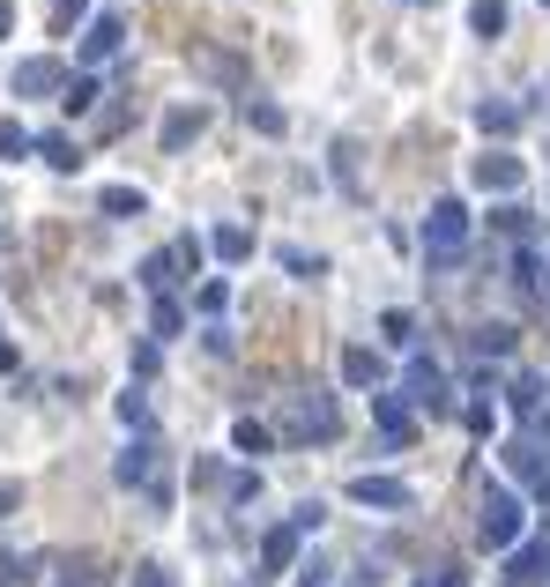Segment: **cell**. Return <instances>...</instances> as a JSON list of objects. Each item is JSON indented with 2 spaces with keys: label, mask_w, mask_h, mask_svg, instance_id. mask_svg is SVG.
I'll return each instance as SVG.
<instances>
[{
  "label": "cell",
  "mask_w": 550,
  "mask_h": 587,
  "mask_svg": "<svg viewBox=\"0 0 550 587\" xmlns=\"http://www.w3.org/2000/svg\"><path fill=\"white\" fill-rule=\"evenodd\" d=\"M30 149H38V157H45V164H52V171H75V164H83V149H75L68 134H38Z\"/></svg>",
  "instance_id": "e0dca14e"
},
{
  "label": "cell",
  "mask_w": 550,
  "mask_h": 587,
  "mask_svg": "<svg viewBox=\"0 0 550 587\" xmlns=\"http://www.w3.org/2000/svg\"><path fill=\"white\" fill-rule=\"evenodd\" d=\"M350 499H357V505H380V513H410L417 491H410L402 476H350Z\"/></svg>",
  "instance_id": "5b68a950"
},
{
  "label": "cell",
  "mask_w": 550,
  "mask_h": 587,
  "mask_svg": "<svg viewBox=\"0 0 550 587\" xmlns=\"http://www.w3.org/2000/svg\"><path fill=\"white\" fill-rule=\"evenodd\" d=\"M171 276H179V253H149V260H142V283H149V291L164 297V283Z\"/></svg>",
  "instance_id": "7402d4cb"
},
{
  "label": "cell",
  "mask_w": 550,
  "mask_h": 587,
  "mask_svg": "<svg viewBox=\"0 0 550 587\" xmlns=\"http://www.w3.org/2000/svg\"><path fill=\"white\" fill-rule=\"evenodd\" d=\"M380 350H342V379H350V387H380Z\"/></svg>",
  "instance_id": "9a60e30c"
},
{
  "label": "cell",
  "mask_w": 550,
  "mask_h": 587,
  "mask_svg": "<svg viewBox=\"0 0 550 587\" xmlns=\"http://www.w3.org/2000/svg\"><path fill=\"white\" fill-rule=\"evenodd\" d=\"M194 305H201V313H223V305H231V283H201V297H194Z\"/></svg>",
  "instance_id": "836d02e7"
},
{
  "label": "cell",
  "mask_w": 550,
  "mask_h": 587,
  "mask_svg": "<svg viewBox=\"0 0 550 587\" xmlns=\"http://www.w3.org/2000/svg\"><path fill=\"white\" fill-rule=\"evenodd\" d=\"M134 587H179V580H171L164 565H134Z\"/></svg>",
  "instance_id": "e575fe53"
},
{
  "label": "cell",
  "mask_w": 550,
  "mask_h": 587,
  "mask_svg": "<svg viewBox=\"0 0 550 587\" xmlns=\"http://www.w3.org/2000/svg\"><path fill=\"white\" fill-rule=\"evenodd\" d=\"M260 565H268V573H291L297 565V528H268V536H260Z\"/></svg>",
  "instance_id": "5bb4252c"
},
{
  "label": "cell",
  "mask_w": 550,
  "mask_h": 587,
  "mask_svg": "<svg viewBox=\"0 0 550 587\" xmlns=\"http://www.w3.org/2000/svg\"><path fill=\"white\" fill-rule=\"evenodd\" d=\"M15 499H23V491H15V484H0V521L15 513Z\"/></svg>",
  "instance_id": "8d00e7d4"
},
{
  "label": "cell",
  "mask_w": 550,
  "mask_h": 587,
  "mask_svg": "<svg viewBox=\"0 0 550 587\" xmlns=\"http://www.w3.org/2000/svg\"><path fill=\"white\" fill-rule=\"evenodd\" d=\"M246 126H260V134H283V112H276L268 97H246Z\"/></svg>",
  "instance_id": "cb8c5ba5"
},
{
  "label": "cell",
  "mask_w": 550,
  "mask_h": 587,
  "mask_svg": "<svg viewBox=\"0 0 550 587\" xmlns=\"http://www.w3.org/2000/svg\"><path fill=\"white\" fill-rule=\"evenodd\" d=\"M112 476H120V484H142L157 505H171V468H164V447H157V439H134L127 454L112 462Z\"/></svg>",
  "instance_id": "3957f363"
},
{
  "label": "cell",
  "mask_w": 550,
  "mask_h": 587,
  "mask_svg": "<svg viewBox=\"0 0 550 587\" xmlns=\"http://www.w3.org/2000/svg\"><path fill=\"white\" fill-rule=\"evenodd\" d=\"M468 179H476L484 194H513V186H521L528 171H521V157H506V149H484V157L468 164Z\"/></svg>",
  "instance_id": "8992f818"
},
{
  "label": "cell",
  "mask_w": 550,
  "mask_h": 587,
  "mask_svg": "<svg viewBox=\"0 0 550 587\" xmlns=\"http://www.w3.org/2000/svg\"><path fill=\"white\" fill-rule=\"evenodd\" d=\"M179 320H186V313H179L171 297H157V313H149V328H157V335H179Z\"/></svg>",
  "instance_id": "f1b7e54d"
},
{
  "label": "cell",
  "mask_w": 550,
  "mask_h": 587,
  "mask_svg": "<svg viewBox=\"0 0 550 587\" xmlns=\"http://www.w3.org/2000/svg\"><path fill=\"white\" fill-rule=\"evenodd\" d=\"M506 468L521 476V484H550V468H543V447H536V439H513V447H506Z\"/></svg>",
  "instance_id": "4fadbf2b"
},
{
  "label": "cell",
  "mask_w": 550,
  "mask_h": 587,
  "mask_svg": "<svg viewBox=\"0 0 550 587\" xmlns=\"http://www.w3.org/2000/svg\"><path fill=\"white\" fill-rule=\"evenodd\" d=\"M543 8H550V0H543Z\"/></svg>",
  "instance_id": "7bdbcfd3"
},
{
  "label": "cell",
  "mask_w": 550,
  "mask_h": 587,
  "mask_svg": "<svg viewBox=\"0 0 550 587\" xmlns=\"http://www.w3.org/2000/svg\"><path fill=\"white\" fill-rule=\"evenodd\" d=\"M52 89H68V68L60 60H23L15 68V97H52Z\"/></svg>",
  "instance_id": "30bf717a"
},
{
  "label": "cell",
  "mask_w": 550,
  "mask_h": 587,
  "mask_svg": "<svg viewBox=\"0 0 550 587\" xmlns=\"http://www.w3.org/2000/svg\"><path fill=\"white\" fill-rule=\"evenodd\" d=\"M424 587H431V580H424Z\"/></svg>",
  "instance_id": "b9f144b4"
},
{
  "label": "cell",
  "mask_w": 550,
  "mask_h": 587,
  "mask_svg": "<svg viewBox=\"0 0 550 587\" xmlns=\"http://www.w3.org/2000/svg\"><path fill=\"white\" fill-rule=\"evenodd\" d=\"M23 149H30V134H23L15 120H0V157H23Z\"/></svg>",
  "instance_id": "1f68e13d"
},
{
  "label": "cell",
  "mask_w": 550,
  "mask_h": 587,
  "mask_svg": "<svg viewBox=\"0 0 550 587\" xmlns=\"http://www.w3.org/2000/svg\"><path fill=\"white\" fill-rule=\"evenodd\" d=\"M8 23H15V8H8V0H0V38H8Z\"/></svg>",
  "instance_id": "74e56055"
},
{
  "label": "cell",
  "mask_w": 550,
  "mask_h": 587,
  "mask_svg": "<svg viewBox=\"0 0 550 587\" xmlns=\"http://www.w3.org/2000/svg\"><path fill=\"white\" fill-rule=\"evenodd\" d=\"M468 246V209L462 201H431V216H424V253H431V268H454Z\"/></svg>",
  "instance_id": "7a4b0ae2"
},
{
  "label": "cell",
  "mask_w": 550,
  "mask_h": 587,
  "mask_svg": "<svg viewBox=\"0 0 550 587\" xmlns=\"http://www.w3.org/2000/svg\"><path fill=\"white\" fill-rule=\"evenodd\" d=\"M216 260H246V253H254V231H246V223H216Z\"/></svg>",
  "instance_id": "ac0fdd59"
},
{
  "label": "cell",
  "mask_w": 550,
  "mask_h": 587,
  "mask_svg": "<svg viewBox=\"0 0 550 587\" xmlns=\"http://www.w3.org/2000/svg\"><path fill=\"white\" fill-rule=\"evenodd\" d=\"M484 550H513L521 543V499L513 491H484V521H476Z\"/></svg>",
  "instance_id": "277c9868"
},
{
  "label": "cell",
  "mask_w": 550,
  "mask_h": 587,
  "mask_svg": "<svg viewBox=\"0 0 550 587\" xmlns=\"http://www.w3.org/2000/svg\"><path fill=\"white\" fill-rule=\"evenodd\" d=\"M380 335H387V342H410V335H417V320H410V313H387Z\"/></svg>",
  "instance_id": "d6a6232c"
},
{
  "label": "cell",
  "mask_w": 550,
  "mask_h": 587,
  "mask_svg": "<svg viewBox=\"0 0 550 587\" xmlns=\"http://www.w3.org/2000/svg\"><path fill=\"white\" fill-rule=\"evenodd\" d=\"M8 365H15V350H8V342H0V372H8Z\"/></svg>",
  "instance_id": "f35d334b"
},
{
  "label": "cell",
  "mask_w": 550,
  "mask_h": 587,
  "mask_svg": "<svg viewBox=\"0 0 550 587\" xmlns=\"http://www.w3.org/2000/svg\"><path fill=\"white\" fill-rule=\"evenodd\" d=\"M297 587H328V565L313 558V565H297Z\"/></svg>",
  "instance_id": "d590c367"
},
{
  "label": "cell",
  "mask_w": 550,
  "mask_h": 587,
  "mask_svg": "<svg viewBox=\"0 0 550 587\" xmlns=\"http://www.w3.org/2000/svg\"><path fill=\"white\" fill-rule=\"evenodd\" d=\"M120 38H127V23H120V15H97V23L83 30V60H89V68H97V60H112Z\"/></svg>",
  "instance_id": "8fae6325"
},
{
  "label": "cell",
  "mask_w": 550,
  "mask_h": 587,
  "mask_svg": "<svg viewBox=\"0 0 550 587\" xmlns=\"http://www.w3.org/2000/svg\"><path fill=\"white\" fill-rule=\"evenodd\" d=\"M120 417H127L134 431H149V394H142V387H134V394H120Z\"/></svg>",
  "instance_id": "4316f807"
},
{
  "label": "cell",
  "mask_w": 550,
  "mask_h": 587,
  "mask_svg": "<svg viewBox=\"0 0 550 587\" xmlns=\"http://www.w3.org/2000/svg\"><path fill=\"white\" fill-rule=\"evenodd\" d=\"M468 30H476V38H499V30H506V0H476V8H468Z\"/></svg>",
  "instance_id": "d6986e66"
},
{
  "label": "cell",
  "mask_w": 550,
  "mask_h": 587,
  "mask_svg": "<svg viewBox=\"0 0 550 587\" xmlns=\"http://www.w3.org/2000/svg\"><path fill=\"white\" fill-rule=\"evenodd\" d=\"M97 580H105V573H97L89 558H68V565H60V580H52V587H97Z\"/></svg>",
  "instance_id": "d4e9b609"
},
{
  "label": "cell",
  "mask_w": 550,
  "mask_h": 587,
  "mask_svg": "<svg viewBox=\"0 0 550 587\" xmlns=\"http://www.w3.org/2000/svg\"><path fill=\"white\" fill-rule=\"evenodd\" d=\"M513 409H521V417H543V379L528 372V379H513V394H506Z\"/></svg>",
  "instance_id": "44dd1931"
},
{
  "label": "cell",
  "mask_w": 550,
  "mask_h": 587,
  "mask_svg": "<svg viewBox=\"0 0 550 587\" xmlns=\"http://www.w3.org/2000/svg\"><path fill=\"white\" fill-rule=\"evenodd\" d=\"M60 105H68V112H89V105H97V83H89V75H75V83H68V97H60Z\"/></svg>",
  "instance_id": "83f0119b"
},
{
  "label": "cell",
  "mask_w": 550,
  "mask_h": 587,
  "mask_svg": "<svg viewBox=\"0 0 550 587\" xmlns=\"http://www.w3.org/2000/svg\"><path fill=\"white\" fill-rule=\"evenodd\" d=\"M105 216H142V194L134 186H105Z\"/></svg>",
  "instance_id": "484cf974"
},
{
  "label": "cell",
  "mask_w": 550,
  "mask_h": 587,
  "mask_svg": "<svg viewBox=\"0 0 550 587\" xmlns=\"http://www.w3.org/2000/svg\"><path fill=\"white\" fill-rule=\"evenodd\" d=\"M372 417H380L387 447H410V439H417V417H410V402H402V394H372Z\"/></svg>",
  "instance_id": "ba28073f"
},
{
  "label": "cell",
  "mask_w": 550,
  "mask_h": 587,
  "mask_svg": "<svg viewBox=\"0 0 550 587\" xmlns=\"http://www.w3.org/2000/svg\"><path fill=\"white\" fill-rule=\"evenodd\" d=\"M291 447H328L342 431V409L328 387H297V394H283V424H276Z\"/></svg>",
  "instance_id": "6da1fadb"
},
{
  "label": "cell",
  "mask_w": 550,
  "mask_h": 587,
  "mask_svg": "<svg viewBox=\"0 0 550 587\" xmlns=\"http://www.w3.org/2000/svg\"><path fill=\"white\" fill-rule=\"evenodd\" d=\"M476 126H484V134H513V126H521V105H506V97H484V105H476Z\"/></svg>",
  "instance_id": "2e32d148"
},
{
  "label": "cell",
  "mask_w": 550,
  "mask_h": 587,
  "mask_svg": "<svg viewBox=\"0 0 550 587\" xmlns=\"http://www.w3.org/2000/svg\"><path fill=\"white\" fill-rule=\"evenodd\" d=\"M231 447H239V454H268V447H276V431H268V424H239V431H231Z\"/></svg>",
  "instance_id": "603a6c76"
},
{
  "label": "cell",
  "mask_w": 550,
  "mask_h": 587,
  "mask_svg": "<svg viewBox=\"0 0 550 587\" xmlns=\"http://www.w3.org/2000/svg\"><path fill=\"white\" fill-rule=\"evenodd\" d=\"M506 580H513V587H543V580H550V528L513 550V573H506Z\"/></svg>",
  "instance_id": "52a82bcc"
},
{
  "label": "cell",
  "mask_w": 550,
  "mask_h": 587,
  "mask_svg": "<svg viewBox=\"0 0 550 587\" xmlns=\"http://www.w3.org/2000/svg\"><path fill=\"white\" fill-rule=\"evenodd\" d=\"M468 350H476V357H506L513 328H506V320H491V328H476V335H468Z\"/></svg>",
  "instance_id": "ffe728a7"
},
{
  "label": "cell",
  "mask_w": 550,
  "mask_h": 587,
  "mask_svg": "<svg viewBox=\"0 0 550 587\" xmlns=\"http://www.w3.org/2000/svg\"><path fill=\"white\" fill-rule=\"evenodd\" d=\"M402 402H417V409H447V402H454V394H447V372H439L431 357H417V365H410V394H402Z\"/></svg>",
  "instance_id": "9c48e42d"
},
{
  "label": "cell",
  "mask_w": 550,
  "mask_h": 587,
  "mask_svg": "<svg viewBox=\"0 0 550 587\" xmlns=\"http://www.w3.org/2000/svg\"><path fill=\"white\" fill-rule=\"evenodd\" d=\"M83 8H89V0H52V30H75V23H83Z\"/></svg>",
  "instance_id": "4dcf8cb0"
},
{
  "label": "cell",
  "mask_w": 550,
  "mask_h": 587,
  "mask_svg": "<svg viewBox=\"0 0 550 587\" xmlns=\"http://www.w3.org/2000/svg\"><path fill=\"white\" fill-rule=\"evenodd\" d=\"M283 268H291V276H320V253H305V246H283Z\"/></svg>",
  "instance_id": "f546056e"
},
{
  "label": "cell",
  "mask_w": 550,
  "mask_h": 587,
  "mask_svg": "<svg viewBox=\"0 0 550 587\" xmlns=\"http://www.w3.org/2000/svg\"><path fill=\"white\" fill-rule=\"evenodd\" d=\"M543 268H550V260H543ZM543 291H550V276H543Z\"/></svg>",
  "instance_id": "60d3db41"
},
{
  "label": "cell",
  "mask_w": 550,
  "mask_h": 587,
  "mask_svg": "<svg viewBox=\"0 0 550 587\" xmlns=\"http://www.w3.org/2000/svg\"><path fill=\"white\" fill-rule=\"evenodd\" d=\"M201 126H209V105H179V112L164 120V149H186Z\"/></svg>",
  "instance_id": "7c38bea8"
},
{
  "label": "cell",
  "mask_w": 550,
  "mask_h": 587,
  "mask_svg": "<svg viewBox=\"0 0 550 587\" xmlns=\"http://www.w3.org/2000/svg\"><path fill=\"white\" fill-rule=\"evenodd\" d=\"M439 587H468V580H462V573H447V580H439Z\"/></svg>",
  "instance_id": "ab89813d"
}]
</instances>
